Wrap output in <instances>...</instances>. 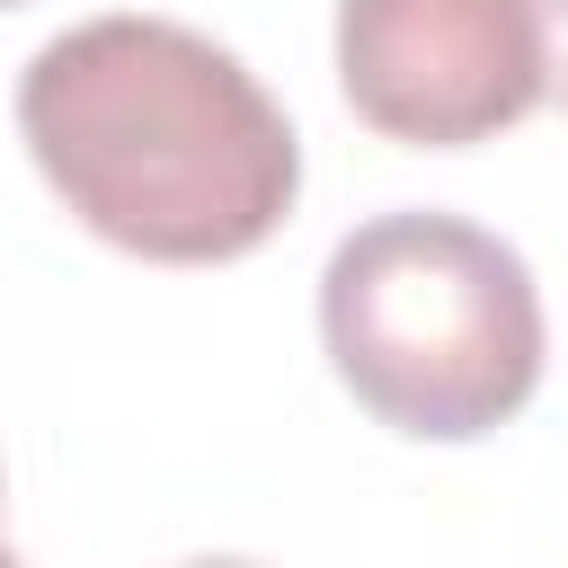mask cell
Returning a JSON list of instances; mask_svg holds the SVG:
<instances>
[{"label": "cell", "instance_id": "cell-4", "mask_svg": "<svg viewBox=\"0 0 568 568\" xmlns=\"http://www.w3.org/2000/svg\"><path fill=\"white\" fill-rule=\"evenodd\" d=\"M532 27H541V98L568 106V0H532Z\"/></svg>", "mask_w": 568, "mask_h": 568}, {"label": "cell", "instance_id": "cell-7", "mask_svg": "<svg viewBox=\"0 0 568 568\" xmlns=\"http://www.w3.org/2000/svg\"><path fill=\"white\" fill-rule=\"evenodd\" d=\"M0 9H18V0H0Z\"/></svg>", "mask_w": 568, "mask_h": 568}, {"label": "cell", "instance_id": "cell-6", "mask_svg": "<svg viewBox=\"0 0 568 568\" xmlns=\"http://www.w3.org/2000/svg\"><path fill=\"white\" fill-rule=\"evenodd\" d=\"M0 568H18V550H9V541H0Z\"/></svg>", "mask_w": 568, "mask_h": 568}, {"label": "cell", "instance_id": "cell-1", "mask_svg": "<svg viewBox=\"0 0 568 568\" xmlns=\"http://www.w3.org/2000/svg\"><path fill=\"white\" fill-rule=\"evenodd\" d=\"M18 133L44 186L124 257L231 266L302 195V142L240 53L178 18H80L36 44Z\"/></svg>", "mask_w": 568, "mask_h": 568}, {"label": "cell", "instance_id": "cell-3", "mask_svg": "<svg viewBox=\"0 0 568 568\" xmlns=\"http://www.w3.org/2000/svg\"><path fill=\"white\" fill-rule=\"evenodd\" d=\"M337 89L382 142H497L541 106L532 0H337Z\"/></svg>", "mask_w": 568, "mask_h": 568}, {"label": "cell", "instance_id": "cell-5", "mask_svg": "<svg viewBox=\"0 0 568 568\" xmlns=\"http://www.w3.org/2000/svg\"><path fill=\"white\" fill-rule=\"evenodd\" d=\"M186 568H257V559H186Z\"/></svg>", "mask_w": 568, "mask_h": 568}, {"label": "cell", "instance_id": "cell-2", "mask_svg": "<svg viewBox=\"0 0 568 568\" xmlns=\"http://www.w3.org/2000/svg\"><path fill=\"white\" fill-rule=\"evenodd\" d=\"M320 346L390 435L470 444L541 382V293L462 213H373L320 266Z\"/></svg>", "mask_w": 568, "mask_h": 568}]
</instances>
